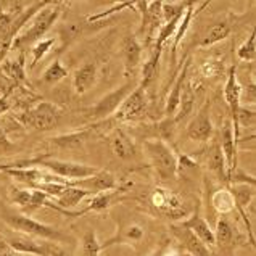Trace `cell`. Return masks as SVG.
<instances>
[{
    "instance_id": "74e56055",
    "label": "cell",
    "mask_w": 256,
    "mask_h": 256,
    "mask_svg": "<svg viewBox=\"0 0 256 256\" xmlns=\"http://www.w3.org/2000/svg\"><path fill=\"white\" fill-rule=\"evenodd\" d=\"M84 26L86 23H71V24H66V26H63L60 29V39L63 42V47H66L68 44H71L72 40H76L79 36H81L84 32ZM62 47V50H63ZM60 50V52H62Z\"/></svg>"
},
{
    "instance_id": "f546056e",
    "label": "cell",
    "mask_w": 256,
    "mask_h": 256,
    "mask_svg": "<svg viewBox=\"0 0 256 256\" xmlns=\"http://www.w3.org/2000/svg\"><path fill=\"white\" fill-rule=\"evenodd\" d=\"M195 105V89H194V84L192 82H187L184 84V89H182L180 94V102H179V108H178V116H174V121L178 122L180 120H184L186 116H188V113L194 110Z\"/></svg>"
},
{
    "instance_id": "f35d334b",
    "label": "cell",
    "mask_w": 256,
    "mask_h": 256,
    "mask_svg": "<svg viewBox=\"0 0 256 256\" xmlns=\"http://www.w3.org/2000/svg\"><path fill=\"white\" fill-rule=\"evenodd\" d=\"M178 158V170H176V178H182V176H188L190 172H195L198 170V164H196L195 160H192L188 155H176Z\"/></svg>"
},
{
    "instance_id": "60d3db41",
    "label": "cell",
    "mask_w": 256,
    "mask_h": 256,
    "mask_svg": "<svg viewBox=\"0 0 256 256\" xmlns=\"http://www.w3.org/2000/svg\"><path fill=\"white\" fill-rule=\"evenodd\" d=\"M31 187L29 188H12L10 198L14 204H18L21 208V211H24L29 204V200H31Z\"/></svg>"
},
{
    "instance_id": "d4e9b609",
    "label": "cell",
    "mask_w": 256,
    "mask_h": 256,
    "mask_svg": "<svg viewBox=\"0 0 256 256\" xmlns=\"http://www.w3.org/2000/svg\"><path fill=\"white\" fill-rule=\"evenodd\" d=\"M206 166L210 172H213L216 176V179L221 182V184H228L229 186V180H228V168H226V160L224 155L221 152V147L219 144L213 145L208 152V158H206Z\"/></svg>"
},
{
    "instance_id": "1f68e13d",
    "label": "cell",
    "mask_w": 256,
    "mask_h": 256,
    "mask_svg": "<svg viewBox=\"0 0 256 256\" xmlns=\"http://www.w3.org/2000/svg\"><path fill=\"white\" fill-rule=\"evenodd\" d=\"M68 76V70L63 66V63L60 62V58H56L55 62H52L46 68L42 74V82L44 84H48V86H54L56 82L63 81L64 78Z\"/></svg>"
},
{
    "instance_id": "4fadbf2b",
    "label": "cell",
    "mask_w": 256,
    "mask_h": 256,
    "mask_svg": "<svg viewBox=\"0 0 256 256\" xmlns=\"http://www.w3.org/2000/svg\"><path fill=\"white\" fill-rule=\"evenodd\" d=\"M180 228H184L187 230H190L194 236L200 240L202 244H204L208 248H213L216 245L214 242V230L211 229V226L208 224V221L202 216L200 206L196 204V208L194 210V213L188 216V219L182 221Z\"/></svg>"
},
{
    "instance_id": "44dd1931",
    "label": "cell",
    "mask_w": 256,
    "mask_h": 256,
    "mask_svg": "<svg viewBox=\"0 0 256 256\" xmlns=\"http://www.w3.org/2000/svg\"><path fill=\"white\" fill-rule=\"evenodd\" d=\"M171 230L174 234V237L182 244V246H186V250H187L188 254H192V256H213L210 252V248L204 244H202L200 240L196 238L190 230L180 228L179 224L172 226Z\"/></svg>"
},
{
    "instance_id": "bcb514c9",
    "label": "cell",
    "mask_w": 256,
    "mask_h": 256,
    "mask_svg": "<svg viewBox=\"0 0 256 256\" xmlns=\"http://www.w3.org/2000/svg\"><path fill=\"white\" fill-rule=\"evenodd\" d=\"M12 92V90H10ZM10 92L4 95V97H0V116L8 113L12 110V102H10Z\"/></svg>"
},
{
    "instance_id": "277c9868",
    "label": "cell",
    "mask_w": 256,
    "mask_h": 256,
    "mask_svg": "<svg viewBox=\"0 0 256 256\" xmlns=\"http://www.w3.org/2000/svg\"><path fill=\"white\" fill-rule=\"evenodd\" d=\"M62 118V110L52 102L42 100L31 108H24L16 114V121L26 129L47 132L58 126Z\"/></svg>"
},
{
    "instance_id": "8fae6325",
    "label": "cell",
    "mask_w": 256,
    "mask_h": 256,
    "mask_svg": "<svg viewBox=\"0 0 256 256\" xmlns=\"http://www.w3.org/2000/svg\"><path fill=\"white\" fill-rule=\"evenodd\" d=\"M229 190L234 195V200H236V211H238L240 218L244 219L245 228L248 232V240H250V245L254 246V232H253V226L250 218L246 214V208L250 206V203L254 198V186H248V184H232Z\"/></svg>"
},
{
    "instance_id": "83f0119b",
    "label": "cell",
    "mask_w": 256,
    "mask_h": 256,
    "mask_svg": "<svg viewBox=\"0 0 256 256\" xmlns=\"http://www.w3.org/2000/svg\"><path fill=\"white\" fill-rule=\"evenodd\" d=\"M92 195L90 192H87L84 188H79V187H71V186H66V188L63 190V194L55 198V204L58 208L62 210H71V208H76L79 203H81L86 196Z\"/></svg>"
},
{
    "instance_id": "b9f144b4",
    "label": "cell",
    "mask_w": 256,
    "mask_h": 256,
    "mask_svg": "<svg viewBox=\"0 0 256 256\" xmlns=\"http://www.w3.org/2000/svg\"><path fill=\"white\" fill-rule=\"evenodd\" d=\"M14 152H16V145L10 140L8 136L5 132V129L0 126V156H8Z\"/></svg>"
},
{
    "instance_id": "ab89813d",
    "label": "cell",
    "mask_w": 256,
    "mask_h": 256,
    "mask_svg": "<svg viewBox=\"0 0 256 256\" xmlns=\"http://www.w3.org/2000/svg\"><path fill=\"white\" fill-rule=\"evenodd\" d=\"M256 122V113L253 108H246V106H240L237 112V118H236V124L240 130V126L242 128H248V126H254Z\"/></svg>"
},
{
    "instance_id": "d590c367",
    "label": "cell",
    "mask_w": 256,
    "mask_h": 256,
    "mask_svg": "<svg viewBox=\"0 0 256 256\" xmlns=\"http://www.w3.org/2000/svg\"><path fill=\"white\" fill-rule=\"evenodd\" d=\"M54 46H55V39H42L39 42H36L34 46L31 47L32 62H31V64H29V68L32 70V68L38 66V63L50 52V50L54 48Z\"/></svg>"
},
{
    "instance_id": "603a6c76",
    "label": "cell",
    "mask_w": 256,
    "mask_h": 256,
    "mask_svg": "<svg viewBox=\"0 0 256 256\" xmlns=\"http://www.w3.org/2000/svg\"><path fill=\"white\" fill-rule=\"evenodd\" d=\"M162 52L163 50H152L150 58L144 63V66H142V76H140V81H138V86H140L145 92H148V89H152V87L155 86L158 81L160 58H162Z\"/></svg>"
},
{
    "instance_id": "6da1fadb",
    "label": "cell",
    "mask_w": 256,
    "mask_h": 256,
    "mask_svg": "<svg viewBox=\"0 0 256 256\" xmlns=\"http://www.w3.org/2000/svg\"><path fill=\"white\" fill-rule=\"evenodd\" d=\"M63 2H56V0H50V2L34 14L32 20L29 21V26L24 29L23 32L16 36V39L13 40L12 48H16L20 52L24 54V50L32 47L36 42L42 40L50 29L55 26V23L60 18L63 12Z\"/></svg>"
},
{
    "instance_id": "8992f818",
    "label": "cell",
    "mask_w": 256,
    "mask_h": 256,
    "mask_svg": "<svg viewBox=\"0 0 256 256\" xmlns=\"http://www.w3.org/2000/svg\"><path fill=\"white\" fill-rule=\"evenodd\" d=\"M136 86L137 84L128 82V84L118 87V89L112 90L110 94H106L105 97H102L97 102V104L86 110V116H87V118L94 120V122L106 121L108 118H112L116 110H118L120 105L122 104V100L136 89Z\"/></svg>"
},
{
    "instance_id": "d6a6232c",
    "label": "cell",
    "mask_w": 256,
    "mask_h": 256,
    "mask_svg": "<svg viewBox=\"0 0 256 256\" xmlns=\"http://www.w3.org/2000/svg\"><path fill=\"white\" fill-rule=\"evenodd\" d=\"M126 8H132V10H137L138 12V2H118V4H114L112 8H108V10H104V12H100V13H95V14H90V16H87L86 23H89V24L98 23V21L106 20V18L112 16V14L118 13V12H122V10H126Z\"/></svg>"
},
{
    "instance_id": "e575fe53",
    "label": "cell",
    "mask_w": 256,
    "mask_h": 256,
    "mask_svg": "<svg viewBox=\"0 0 256 256\" xmlns=\"http://www.w3.org/2000/svg\"><path fill=\"white\" fill-rule=\"evenodd\" d=\"M81 246H82V256H100V242L97 238V232L94 229H89L82 237V242H81Z\"/></svg>"
},
{
    "instance_id": "ee69618b",
    "label": "cell",
    "mask_w": 256,
    "mask_h": 256,
    "mask_svg": "<svg viewBox=\"0 0 256 256\" xmlns=\"http://www.w3.org/2000/svg\"><path fill=\"white\" fill-rule=\"evenodd\" d=\"M153 256H180V252L174 245H171L170 242H164Z\"/></svg>"
},
{
    "instance_id": "4dcf8cb0",
    "label": "cell",
    "mask_w": 256,
    "mask_h": 256,
    "mask_svg": "<svg viewBox=\"0 0 256 256\" xmlns=\"http://www.w3.org/2000/svg\"><path fill=\"white\" fill-rule=\"evenodd\" d=\"M234 238H236V230H234L232 224L224 216L218 219L216 230H214V242L219 246H230L234 245Z\"/></svg>"
},
{
    "instance_id": "836d02e7",
    "label": "cell",
    "mask_w": 256,
    "mask_h": 256,
    "mask_svg": "<svg viewBox=\"0 0 256 256\" xmlns=\"http://www.w3.org/2000/svg\"><path fill=\"white\" fill-rule=\"evenodd\" d=\"M237 56H238V60H242V62H254L256 60V32H254V29H252L250 36H248L245 42L238 47Z\"/></svg>"
},
{
    "instance_id": "7dc6e473",
    "label": "cell",
    "mask_w": 256,
    "mask_h": 256,
    "mask_svg": "<svg viewBox=\"0 0 256 256\" xmlns=\"http://www.w3.org/2000/svg\"><path fill=\"white\" fill-rule=\"evenodd\" d=\"M180 256H192V254H188V253L186 252V253H180Z\"/></svg>"
},
{
    "instance_id": "e0dca14e",
    "label": "cell",
    "mask_w": 256,
    "mask_h": 256,
    "mask_svg": "<svg viewBox=\"0 0 256 256\" xmlns=\"http://www.w3.org/2000/svg\"><path fill=\"white\" fill-rule=\"evenodd\" d=\"M237 145H238V138L234 136V128L230 120L224 121V128H222V134H221V152L226 160V168H228V180L230 178V174L238 168V160H237Z\"/></svg>"
},
{
    "instance_id": "9c48e42d",
    "label": "cell",
    "mask_w": 256,
    "mask_h": 256,
    "mask_svg": "<svg viewBox=\"0 0 256 256\" xmlns=\"http://www.w3.org/2000/svg\"><path fill=\"white\" fill-rule=\"evenodd\" d=\"M242 92H244V89L237 79V68H236V64H232V66H229V70H228V74H226L224 100H226V105L229 108V120L232 122L234 136H236V138H238V136H240V130L236 124V118H237L238 108L242 106Z\"/></svg>"
},
{
    "instance_id": "7bdbcfd3",
    "label": "cell",
    "mask_w": 256,
    "mask_h": 256,
    "mask_svg": "<svg viewBox=\"0 0 256 256\" xmlns=\"http://www.w3.org/2000/svg\"><path fill=\"white\" fill-rule=\"evenodd\" d=\"M47 256H72V253L60 244L47 242Z\"/></svg>"
},
{
    "instance_id": "7c38bea8",
    "label": "cell",
    "mask_w": 256,
    "mask_h": 256,
    "mask_svg": "<svg viewBox=\"0 0 256 256\" xmlns=\"http://www.w3.org/2000/svg\"><path fill=\"white\" fill-rule=\"evenodd\" d=\"M142 44L138 42L137 36L126 34L121 42V56L124 63V76L130 78L136 74L137 68L140 66L142 60Z\"/></svg>"
},
{
    "instance_id": "484cf974",
    "label": "cell",
    "mask_w": 256,
    "mask_h": 256,
    "mask_svg": "<svg viewBox=\"0 0 256 256\" xmlns=\"http://www.w3.org/2000/svg\"><path fill=\"white\" fill-rule=\"evenodd\" d=\"M95 132L94 126H87L82 130H76V132H70V134H63L50 138V144L55 145L58 148H76L81 147V145Z\"/></svg>"
},
{
    "instance_id": "d6986e66",
    "label": "cell",
    "mask_w": 256,
    "mask_h": 256,
    "mask_svg": "<svg viewBox=\"0 0 256 256\" xmlns=\"http://www.w3.org/2000/svg\"><path fill=\"white\" fill-rule=\"evenodd\" d=\"M5 242L18 253L31 256H47V240H39L24 236V234H18V236L8 237Z\"/></svg>"
},
{
    "instance_id": "f1b7e54d",
    "label": "cell",
    "mask_w": 256,
    "mask_h": 256,
    "mask_svg": "<svg viewBox=\"0 0 256 256\" xmlns=\"http://www.w3.org/2000/svg\"><path fill=\"white\" fill-rule=\"evenodd\" d=\"M230 31H232V28H230V24L228 23V21H218V23H214L206 32H204L202 42L198 44V47L200 48H208V47L214 46V44H218V42H222L224 39L229 38Z\"/></svg>"
},
{
    "instance_id": "52a82bcc",
    "label": "cell",
    "mask_w": 256,
    "mask_h": 256,
    "mask_svg": "<svg viewBox=\"0 0 256 256\" xmlns=\"http://www.w3.org/2000/svg\"><path fill=\"white\" fill-rule=\"evenodd\" d=\"M148 106V98L147 92H145L140 86H136V89L130 92L126 98L122 100L120 108L116 110L112 120L114 122H129V121H137L145 116Z\"/></svg>"
},
{
    "instance_id": "7402d4cb",
    "label": "cell",
    "mask_w": 256,
    "mask_h": 256,
    "mask_svg": "<svg viewBox=\"0 0 256 256\" xmlns=\"http://www.w3.org/2000/svg\"><path fill=\"white\" fill-rule=\"evenodd\" d=\"M110 148L116 158L124 160V162L136 156V145L132 138L121 129H114L113 136L110 137Z\"/></svg>"
},
{
    "instance_id": "ba28073f",
    "label": "cell",
    "mask_w": 256,
    "mask_h": 256,
    "mask_svg": "<svg viewBox=\"0 0 256 256\" xmlns=\"http://www.w3.org/2000/svg\"><path fill=\"white\" fill-rule=\"evenodd\" d=\"M148 200L160 214L170 219H179L187 214V208L184 206L180 196L166 187H155L152 190Z\"/></svg>"
},
{
    "instance_id": "f6af8a7d",
    "label": "cell",
    "mask_w": 256,
    "mask_h": 256,
    "mask_svg": "<svg viewBox=\"0 0 256 256\" xmlns=\"http://www.w3.org/2000/svg\"><path fill=\"white\" fill-rule=\"evenodd\" d=\"M0 256H31V254H23V253L14 252L13 248L6 245L5 240H0Z\"/></svg>"
},
{
    "instance_id": "7a4b0ae2",
    "label": "cell",
    "mask_w": 256,
    "mask_h": 256,
    "mask_svg": "<svg viewBox=\"0 0 256 256\" xmlns=\"http://www.w3.org/2000/svg\"><path fill=\"white\" fill-rule=\"evenodd\" d=\"M10 168H40V170H47L58 178L64 179L66 182L71 180H81L86 178H90L98 171V168L74 162H66V160L58 158H48V156H39L32 160H20L14 163H6Z\"/></svg>"
},
{
    "instance_id": "ffe728a7",
    "label": "cell",
    "mask_w": 256,
    "mask_h": 256,
    "mask_svg": "<svg viewBox=\"0 0 256 256\" xmlns=\"http://www.w3.org/2000/svg\"><path fill=\"white\" fill-rule=\"evenodd\" d=\"M98 79V66L97 63L89 62L78 68L72 74V90L78 95H84L92 89V86L97 82Z\"/></svg>"
},
{
    "instance_id": "30bf717a",
    "label": "cell",
    "mask_w": 256,
    "mask_h": 256,
    "mask_svg": "<svg viewBox=\"0 0 256 256\" xmlns=\"http://www.w3.org/2000/svg\"><path fill=\"white\" fill-rule=\"evenodd\" d=\"M66 184L71 187L84 188L87 192H90L92 195L114 192V190L120 188L118 179L114 178V174L110 171H104V170H98L94 176H90V178H86L81 180H71V182H66Z\"/></svg>"
},
{
    "instance_id": "cb8c5ba5",
    "label": "cell",
    "mask_w": 256,
    "mask_h": 256,
    "mask_svg": "<svg viewBox=\"0 0 256 256\" xmlns=\"http://www.w3.org/2000/svg\"><path fill=\"white\" fill-rule=\"evenodd\" d=\"M194 14H195V2H187L186 6V12H184V16L179 21L178 29L172 36V46H171V58H172V63L176 66V62H178V47L179 44L184 39V36L187 34L190 24H192V20H194Z\"/></svg>"
},
{
    "instance_id": "5bb4252c",
    "label": "cell",
    "mask_w": 256,
    "mask_h": 256,
    "mask_svg": "<svg viewBox=\"0 0 256 256\" xmlns=\"http://www.w3.org/2000/svg\"><path fill=\"white\" fill-rule=\"evenodd\" d=\"M213 122L210 118V104H204L187 124V137L194 142H206L213 136Z\"/></svg>"
},
{
    "instance_id": "8d00e7d4",
    "label": "cell",
    "mask_w": 256,
    "mask_h": 256,
    "mask_svg": "<svg viewBox=\"0 0 256 256\" xmlns=\"http://www.w3.org/2000/svg\"><path fill=\"white\" fill-rule=\"evenodd\" d=\"M224 62L218 60V58H210V60L203 62L200 64V74L203 78H210V79H214L219 78L221 74H224Z\"/></svg>"
},
{
    "instance_id": "4316f807",
    "label": "cell",
    "mask_w": 256,
    "mask_h": 256,
    "mask_svg": "<svg viewBox=\"0 0 256 256\" xmlns=\"http://www.w3.org/2000/svg\"><path fill=\"white\" fill-rule=\"evenodd\" d=\"M211 206L221 216H228L236 211V200H234V195L228 186L214 190L211 195Z\"/></svg>"
},
{
    "instance_id": "3957f363",
    "label": "cell",
    "mask_w": 256,
    "mask_h": 256,
    "mask_svg": "<svg viewBox=\"0 0 256 256\" xmlns=\"http://www.w3.org/2000/svg\"><path fill=\"white\" fill-rule=\"evenodd\" d=\"M4 221L8 224L13 230H18L20 234H24V236H29V237H34L39 240H47V242H55L60 245L72 242V238L68 236V234L62 232L60 229L54 228V226L36 221V219H32L31 216L6 211V213H4Z\"/></svg>"
},
{
    "instance_id": "ac0fdd59",
    "label": "cell",
    "mask_w": 256,
    "mask_h": 256,
    "mask_svg": "<svg viewBox=\"0 0 256 256\" xmlns=\"http://www.w3.org/2000/svg\"><path fill=\"white\" fill-rule=\"evenodd\" d=\"M0 72L8 79V81L16 86V87H24V89H31V86L28 82V76H26V56L23 52H20L16 58H10V60H5L0 64Z\"/></svg>"
},
{
    "instance_id": "5b68a950",
    "label": "cell",
    "mask_w": 256,
    "mask_h": 256,
    "mask_svg": "<svg viewBox=\"0 0 256 256\" xmlns=\"http://www.w3.org/2000/svg\"><path fill=\"white\" fill-rule=\"evenodd\" d=\"M144 150L147 152L150 163L156 176L162 180L174 179L178 170V158L174 150L162 138H147L144 142Z\"/></svg>"
},
{
    "instance_id": "2e32d148",
    "label": "cell",
    "mask_w": 256,
    "mask_h": 256,
    "mask_svg": "<svg viewBox=\"0 0 256 256\" xmlns=\"http://www.w3.org/2000/svg\"><path fill=\"white\" fill-rule=\"evenodd\" d=\"M188 66H190V56H186L184 62L180 63V66L176 68V71H174L178 78L172 81L170 95H168V100H166V106H164V114L168 116V118H174V114H176V112H178V108H179L180 94H182V89H184L186 81H187Z\"/></svg>"
},
{
    "instance_id": "9a60e30c",
    "label": "cell",
    "mask_w": 256,
    "mask_h": 256,
    "mask_svg": "<svg viewBox=\"0 0 256 256\" xmlns=\"http://www.w3.org/2000/svg\"><path fill=\"white\" fill-rule=\"evenodd\" d=\"M144 228L138 222H121L114 236H112L104 244H100L102 250H106L114 245H132L144 238Z\"/></svg>"
}]
</instances>
